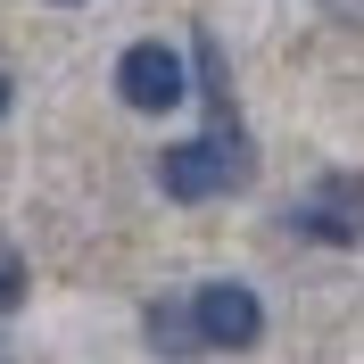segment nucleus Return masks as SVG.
I'll return each instance as SVG.
<instances>
[{
	"mask_svg": "<svg viewBox=\"0 0 364 364\" xmlns=\"http://www.w3.org/2000/svg\"><path fill=\"white\" fill-rule=\"evenodd\" d=\"M257 182V149L249 133H199V141H174L158 149V191L182 207H207V199H232Z\"/></svg>",
	"mask_w": 364,
	"mask_h": 364,
	"instance_id": "obj_1",
	"label": "nucleus"
},
{
	"mask_svg": "<svg viewBox=\"0 0 364 364\" xmlns=\"http://www.w3.org/2000/svg\"><path fill=\"white\" fill-rule=\"evenodd\" d=\"M290 224L323 249H364V174L356 166H331V174L306 182V199L290 207Z\"/></svg>",
	"mask_w": 364,
	"mask_h": 364,
	"instance_id": "obj_2",
	"label": "nucleus"
},
{
	"mask_svg": "<svg viewBox=\"0 0 364 364\" xmlns=\"http://www.w3.org/2000/svg\"><path fill=\"white\" fill-rule=\"evenodd\" d=\"M116 100L133 116H166V108H182L191 100V67H182V50H166V42H133L124 58H116Z\"/></svg>",
	"mask_w": 364,
	"mask_h": 364,
	"instance_id": "obj_3",
	"label": "nucleus"
},
{
	"mask_svg": "<svg viewBox=\"0 0 364 364\" xmlns=\"http://www.w3.org/2000/svg\"><path fill=\"white\" fill-rule=\"evenodd\" d=\"M191 323H199V348H224V356H240V348L265 340V298H257L249 282H199V298H191Z\"/></svg>",
	"mask_w": 364,
	"mask_h": 364,
	"instance_id": "obj_4",
	"label": "nucleus"
},
{
	"mask_svg": "<svg viewBox=\"0 0 364 364\" xmlns=\"http://www.w3.org/2000/svg\"><path fill=\"white\" fill-rule=\"evenodd\" d=\"M141 331L158 356H199V323H191V298H149L141 306Z\"/></svg>",
	"mask_w": 364,
	"mask_h": 364,
	"instance_id": "obj_5",
	"label": "nucleus"
},
{
	"mask_svg": "<svg viewBox=\"0 0 364 364\" xmlns=\"http://www.w3.org/2000/svg\"><path fill=\"white\" fill-rule=\"evenodd\" d=\"M17 298H25V257H17V249H0V315H9Z\"/></svg>",
	"mask_w": 364,
	"mask_h": 364,
	"instance_id": "obj_6",
	"label": "nucleus"
},
{
	"mask_svg": "<svg viewBox=\"0 0 364 364\" xmlns=\"http://www.w3.org/2000/svg\"><path fill=\"white\" fill-rule=\"evenodd\" d=\"M9 100H17V83H9V75H0V116H9Z\"/></svg>",
	"mask_w": 364,
	"mask_h": 364,
	"instance_id": "obj_7",
	"label": "nucleus"
},
{
	"mask_svg": "<svg viewBox=\"0 0 364 364\" xmlns=\"http://www.w3.org/2000/svg\"><path fill=\"white\" fill-rule=\"evenodd\" d=\"M0 364H9V348H0Z\"/></svg>",
	"mask_w": 364,
	"mask_h": 364,
	"instance_id": "obj_8",
	"label": "nucleus"
}]
</instances>
